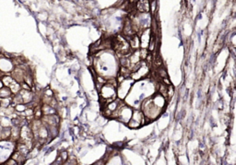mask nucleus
I'll list each match as a JSON object with an SVG mask.
<instances>
[{"label": "nucleus", "mask_w": 236, "mask_h": 165, "mask_svg": "<svg viewBox=\"0 0 236 165\" xmlns=\"http://www.w3.org/2000/svg\"><path fill=\"white\" fill-rule=\"evenodd\" d=\"M145 122L146 120L143 112L139 110H133L132 116L127 124L130 128H136L139 126L142 125Z\"/></svg>", "instance_id": "1"}]
</instances>
